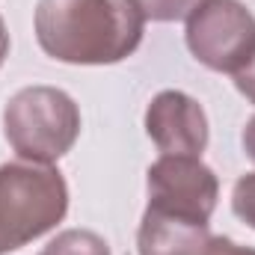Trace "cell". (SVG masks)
<instances>
[{"instance_id": "cell-1", "label": "cell", "mask_w": 255, "mask_h": 255, "mask_svg": "<svg viewBox=\"0 0 255 255\" xmlns=\"http://www.w3.org/2000/svg\"><path fill=\"white\" fill-rule=\"evenodd\" d=\"M33 27L51 60L113 65L139 48L145 18L128 0H39Z\"/></svg>"}, {"instance_id": "cell-2", "label": "cell", "mask_w": 255, "mask_h": 255, "mask_svg": "<svg viewBox=\"0 0 255 255\" xmlns=\"http://www.w3.org/2000/svg\"><path fill=\"white\" fill-rule=\"evenodd\" d=\"M68 184L45 163L15 160L0 166V255H9L63 223Z\"/></svg>"}, {"instance_id": "cell-3", "label": "cell", "mask_w": 255, "mask_h": 255, "mask_svg": "<svg viewBox=\"0 0 255 255\" xmlns=\"http://www.w3.org/2000/svg\"><path fill=\"white\" fill-rule=\"evenodd\" d=\"M3 133L21 160L51 166L80 136V110L57 86L18 89L3 110Z\"/></svg>"}, {"instance_id": "cell-4", "label": "cell", "mask_w": 255, "mask_h": 255, "mask_svg": "<svg viewBox=\"0 0 255 255\" xmlns=\"http://www.w3.org/2000/svg\"><path fill=\"white\" fill-rule=\"evenodd\" d=\"M184 39L211 71L238 74L255 57V15L241 0H202L187 15Z\"/></svg>"}, {"instance_id": "cell-5", "label": "cell", "mask_w": 255, "mask_h": 255, "mask_svg": "<svg viewBox=\"0 0 255 255\" xmlns=\"http://www.w3.org/2000/svg\"><path fill=\"white\" fill-rule=\"evenodd\" d=\"M148 208L190 217L199 223H208L217 199L220 181L211 166L202 163L196 154H160L148 166Z\"/></svg>"}, {"instance_id": "cell-6", "label": "cell", "mask_w": 255, "mask_h": 255, "mask_svg": "<svg viewBox=\"0 0 255 255\" xmlns=\"http://www.w3.org/2000/svg\"><path fill=\"white\" fill-rule=\"evenodd\" d=\"M145 133L160 154H196L208 148V116L202 104L178 89H163L145 107Z\"/></svg>"}, {"instance_id": "cell-7", "label": "cell", "mask_w": 255, "mask_h": 255, "mask_svg": "<svg viewBox=\"0 0 255 255\" xmlns=\"http://www.w3.org/2000/svg\"><path fill=\"white\" fill-rule=\"evenodd\" d=\"M211 244L214 235L208 232V223L157 208H145L136 232L139 255H208Z\"/></svg>"}, {"instance_id": "cell-8", "label": "cell", "mask_w": 255, "mask_h": 255, "mask_svg": "<svg viewBox=\"0 0 255 255\" xmlns=\"http://www.w3.org/2000/svg\"><path fill=\"white\" fill-rule=\"evenodd\" d=\"M39 255H110V247L101 235L89 229H65L51 238Z\"/></svg>"}, {"instance_id": "cell-9", "label": "cell", "mask_w": 255, "mask_h": 255, "mask_svg": "<svg viewBox=\"0 0 255 255\" xmlns=\"http://www.w3.org/2000/svg\"><path fill=\"white\" fill-rule=\"evenodd\" d=\"M145 21H181L202 0H128Z\"/></svg>"}, {"instance_id": "cell-10", "label": "cell", "mask_w": 255, "mask_h": 255, "mask_svg": "<svg viewBox=\"0 0 255 255\" xmlns=\"http://www.w3.org/2000/svg\"><path fill=\"white\" fill-rule=\"evenodd\" d=\"M232 211L250 226L255 229V172L241 175L235 190H232Z\"/></svg>"}, {"instance_id": "cell-11", "label": "cell", "mask_w": 255, "mask_h": 255, "mask_svg": "<svg viewBox=\"0 0 255 255\" xmlns=\"http://www.w3.org/2000/svg\"><path fill=\"white\" fill-rule=\"evenodd\" d=\"M235 86H238V92H241L247 101L255 104V57L235 74Z\"/></svg>"}, {"instance_id": "cell-12", "label": "cell", "mask_w": 255, "mask_h": 255, "mask_svg": "<svg viewBox=\"0 0 255 255\" xmlns=\"http://www.w3.org/2000/svg\"><path fill=\"white\" fill-rule=\"evenodd\" d=\"M208 255H255V250L253 247H241V244H235L232 238H214L211 253Z\"/></svg>"}, {"instance_id": "cell-13", "label": "cell", "mask_w": 255, "mask_h": 255, "mask_svg": "<svg viewBox=\"0 0 255 255\" xmlns=\"http://www.w3.org/2000/svg\"><path fill=\"white\" fill-rule=\"evenodd\" d=\"M241 142H244V151H247V157H250V160L255 163V116L250 119V122H247Z\"/></svg>"}, {"instance_id": "cell-14", "label": "cell", "mask_w": 255, "mask_h": 255, "mask_svg": "<svg viewBox=\"0 0 255 255\" xmlns=\"http://www.w3.org/2000/svg\"><path fill=\"white\" fill-rule=\"evenodd\" d=\"M6 57H9V30H6V24L0 18V65L6 63Z\"/></svg>"}]
</instances>
